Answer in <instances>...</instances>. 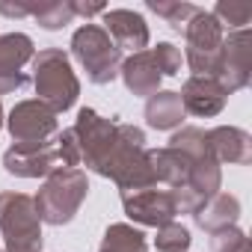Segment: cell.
I'll return each mask as SVG.
<instances>
[{"label":"cell","instance_id":"1","mask_svg":"<svg viewBox=\"0 0 252 252\" xmlns=\"http://www.w3.org/2000/svg\"><path fill=\"white\" fill-rule=\"evenodd\" d=\"M86 196H89L86 172L57 166L42 181V187L33 196V202H36V211H39L42 222H48V225H68L77 217L80 205L86 202Z\"/></svg>","mask_w":252,"mask_h":252},{"label":"cell","instance_id":"2","mask_svg":"<svg viewBox=\"0 0 252 252\" xmlns=\"http://www.w3.org/2000/svg\"><path fill=\"white\" fill-rule=\"evenodd\" d=\"M33 86L39 101L48 104L57 116L71 110L80 98V80L63 48H45L33 57Z\"/></svg>","mask_w":252,"mask_h":252},{"label":"cell","instance_id":"3","mask_svg":"<svg viewBox=\"0 0 252 252\" xmlns=\"http://www.w3.org/2000/svg\"><path fill=\"white\" fill-rule=\"evenodd\" d=\"M0 231H3V252H42V220L33 196L27 193H0Z\"/></svg>","mask_w":252,"mask_h":252},{"label":"cell","instance_id":"4","mask_svg":"<svg viewBox=\"0 0 252 252\" xmlns=\"http://www.w3.org/2000/svg\"><path fill=\"white\" fill-rule=\"evenodd\" d=\"M71 57L80 63V68L86 71V80L95 86L113 83L119 77V65H122V51L113 45V39L104 33L101 24H83L74 30L71 36Z\"/></svg>","mask_w":252,"mask_h":252},{"label":"cell","instance_id":"5","mask_svg":"<svg viewBox=\"0 0 252 252\" xmlns=\"http://www.w3.org/2000/svg\"><path fill=\"white\" fill-rule=\"evenodd\" d=\"M225 30L208 9H199L184 27V63L196 77H217Z\"/></svg>","mask_w":252,"mask_h":252},{"label":"cell","instance_id":"6","mask_svg":"<svg viewBox=\"0 0 252 252\" xmlns=\"http://www.w3.org/2000/svg\"><path fill=\"white\" fill-rule=\"evenodd\" d=\"M71 134H74L77 149H80V166L101 175L104 163L110 160V155L119 143V122L101 116L92 107H80L77 119L71 125Z\"/></svg>","mask_w":252,"mask_h":252},{"label":"cell","instance_id":"7","mask_svg":"<svg viewBox=\"0 0 252 252\" xmlns=\"http://www.w3.org/2000/svg\"><path fill=\"white\" fill-rule=\"evenodd\" d=\"M6 131L12 137V146H45L57 137L60 125L57 113L48 104H42L39 98H27L9 110Z\"/></svg>","mask_w":252,"mask_h":252},{"label":"cell","instance_id":"8","mask_svg":"<svg viewBox=\"0 0 252 252\" xmlns=\"http://www.w3.org/2000/svg\"><path fill=\"white\" fill-rule=\"evenodd\" d=\"M249 77H252V30L246 27V30L225 33L217 80L231 95V92L246 89L249 86Z\"/></svg>","mask_w":252,"mask_h":252},{"label":"cell","instance_id":"9","mask_svg":"<svg viewBox=\"0 0 252 252\" xmlns=\"http://www.w3.org/2000/svg\"><path fill=\"white\" fill-rule=\"evenodd\" d=\"M122 208L128 214V220L149 225V228H160L166 222H175V217H178L172 193L158 190V187L137 190V193H122Z\"/></svg>","mask_w":252,"mask_h":252},{"label":"cell","instance_id":"10","mask_svg":"<svg viewBox=\"0 0 252 252\" xmlns=\"http://www.w3.org/2000/svg\"><path fill=\"white\" fill-rule=\"evenodd\" d=\"M33 57H36V45L27 33L0 36V95H9L27 86L24 65L33 63Z\"/></svg>","mask_w":252,"mask_h":252},{"label":"cell","instance_id":"11","mask_svg":"<svg viewBox=\"0 0 252 252\" xmlns=\"http://www.w3.org/2000/svg\"><path fill=\"white\" fill-rule=\"evenodd\" d=\"M181 107L184 113L190 116H199V119H211V116H220L228 104V92L222 89V83L217 77H187L181 92Z\"/></svg>","mask_w":252,"mask_h":252},{"label":"cell","instance_id":"12","mask_svg":"<svg viewBox=\"0 0 252 252\" xmlns=\"http://www.w3.org/2000/svg\"><path fill=\"white\" fill-rule=\"evenodd\" d=\"M57 166L54 140L45 146H9L3 152V169L15 178H48Z\"/></svg>","mask_w":252,"mask_h":252},{"label":"cell","instance_id":"13","mask_svg":"<svg viewBox=\"0 0 252 252\" xmlns=\"http://www.w3.org/2000/svg\"><path fill=\"white\" fill-rule=\"evenodd\" d=\"M104 21V33L113 39V45L119 51H131V54H140L149 48V24L140 12L134 9H107L101 15Z\"/></svg>","mask_w":252,"mask_h":252},{"label":"cell","instance_id":"14","mask_svg":"<svg viewBox=\"0 0 252 252\" xmlns=\"http://www.w3.org/2000/svg\"><path fill=\"white\" fill-rule=\"evenodd\" d=\"M119 77H122L125 89L131 95H137V98H152L163 83V74L158 68V60H155L152 48L125 57L122 65H119Z\"/></svg>","mask_w":252,"mask_h":252},{"label":"cell","instance_id":"15","mask_svg":"<svg viewBox=\"0 0 252 252\" xmlns=\"http://www.w3.org/2000/svg\"><path fill=\"white\" fill-rule=\"evenodd\" d=\"M211 155L217 158V163H234V166H246L252 163V137L243 128L234 125H220V128L205 131Z\"/></svg>","mask_w":252,"mask_h":252},{"label":"cell","instance_id":"16","mask_svg":"<svg viewBox=\"0 0 252 252\" xmlns=\"http://www.w3.org/2000/svg\"><path fill=\"white\" fill-rule=\"evenodd\" d=\"M149 160H152V172H155V181L158 184H166L169 190H178L187 184L190 178V169H193V158L172 149V146H163V149H149Z\"/></svg>","mask_w":252,"mask_h":252},{"label":"cell","instance_id":"17","mask_svg":"<svg viewBox=\"0 0 252 252\" xmlns=\"http://www.w3.org/2000/svg\"><path fill=\"white\" fill-rule=\"evenodd\" d=\"M146 125L152 131H178L181 122H184V107H181V98L178 92L172 89H158L152 98H146Z\"/></svg>","mask_w":252,"mask_h":252},{"label":"cell","instance_id":"18","mask_svg":"<svg viewBox=\"0 0 252 252\" xmlns=\"http://www.w3.org/2000/svg\"><path fill=\"white\" fill-rule=\"evenodd\" d=\"M193 220H196V225H199L202 231H208V234L222 231V228H228V225H237V220H240V202H237V196H231V193H217L214 199H208V202L193 214Z\"/></svg>","mask_w":252,"mask_h":252},{"label":"cell","instance_id":"19","mask_svg":"<svg viewBox=\"0 0 252 252\" xmlns=\"http://www.w3.org/2000/svg\"><path fill=\"white\" fill-rule=\"evenodd\" d=\"M27 18H36L45 30H63L74 21L71 0H24Z\"/></svg>","mask_w":252,"mask_h":252},{"label":"cell","instance_id":"20","mask_svg":"<svg viewBox=\"0 0 252 252\" xmlns=\"http://www.w3.org/2000/svg\"><path fill=\"white\" fill-rule=\"evenodd\" d=\"M98 252H149V240L131 222H113L104 231Z\"/></svg>","mask_w":252,"mask_h":252},{"label":"cell","instance_id":"21","mask_svg":"<svg viewBox=\"0 0 252 252\" xmlns=\"http://www.w3.org/2000/svg\"><path fill=\"white\" fill-rule=\"evenodd\" d=\"M211 15L217 18V24L228 33L234 30H246L252 21V3L249 0H220V3L211 9Z\"/></svg>","mask_w":252,"mask_h":252},{"label":"cell","instance_id":"22","mask_svg":"<svg viewBox=\"0 0 252 252\" xmlns=\"http://www.w3.org/2000/svg\"><path fill=\"white\" fill-rule=\"evenodd\" d=\"M146 9H149V12H155L158 18H163V21H166L175 33H184L187 21L199 12V6L184 3V0H149Z\"/></svg>","mask_w":252,"mask_h":252},{"label":"cell","instance_id":"23","mask_svg":"<svg viewBox=\"0 0 252 252\" xmlns=\"http://www.w3.org/2000/svg\"><path fill=\"white\" fill-rule=\"evenodd\" d=\"M190 243H193L190 228H184L181 222H166L155 234V249L158 252H187Z\"/></svg>","mask_w":252,"mask_h":252},{"label":"cell","instance_id":"24","mask_svg":"<svg viewBox=\"0 0 252 252\" xmlns=\"http://www.w3.org/2000/svg\"><path fill=\"white\" fill-rule=\"evenodd\" d=\"M246 249H249L246 231L237 225H228V228L211 234V252H246Z\"/></svg>","mask_w":252,"mask_h":252},{"label":"cell","instance_id":"25","mask_svg":"<svg viewBox=\"0 0 252 252\" xmlns=\"http://www.w3.org/2000/svg\"><path fill=\"white\" fill-rule=\"evenodd\" d=\"M155 60H158V68L163 77H175L181 74V65H184V57H181V48H175L172 42H158L152 48Z\"/></svg>","mask_w":252,"mask_h":252},{"label":"cell","instance_id":"26","mask_svg":"<svg viewBox=\"0 0 252 252\" xmlns=\"http://www.w3.org/2000/svg\"><path fill=\"white\" fill-rule=\"evenodd\" d=\"M54 149H57V160H60L65 169H77V166H80V149H77V140H74L71 128L57 131V137H54Z\"/></svg>","mask_w":252,"mask_h":252},{"label":"cell","instance_id":"27","mask_svg":"<svg viewBox=\"0 0 252 252\" xmlns=\"http://www.w3.org/2000/svg\"><path fill=\"white\" fill-rule=\"evenodd\" d=\"M71 9H74V18H92L107 12L104 3H80V0H71Z\"/></svg>","mask_w":252,"mask_h":252},{"label":"cell","instance_id":"28","mask_svg":"<svg viewBox=\"0 0 252 252\" xmlns=\"http://www.w3.org/2000/svg\"><path fill=\"white\" fill-rule=\"evenodd\" d=\"M0 15H6V18H27V6H24V0H15V3L3 0V3H0Z\"/></svg>","mask_w":252,"mask_h":252},{"label":"cell","instance_id":"29","mask_svg":"<svg viewBox=\"0 0 252 252\" xmlns=\"http://www.w3.org/2000/svg\"><path fill=\"white\" fill-rule=\"evenodd\" d=\"M3 125H6V113H3V101H0V131H3Z\"/></svg>","mask_w":252,"mask_h":252},{"label":"cell","instance_id":"30","mask_svg":"<svg viewBox=\"0 0 252 252\" xmlns=\"http://www.w3.org/2000/svg\"><path fill=\"white\" fill-rule=\"evenodd\" d=\"M246 252H249V249H246Z\"/></svg>","mask_w":252,"mask_h":252}]
</instances>
